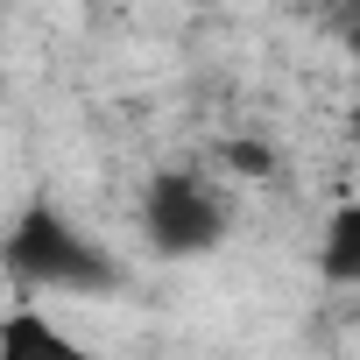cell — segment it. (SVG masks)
Instances as JSON below:
<instances>
[{
  "label": "cell",
  "mask_w": 360,
  "mask_h": 360,
  "mask_svg": "<svg viewBox=\"0 0 360 360\" xmlns=\"http://www.w3.org/2000/svg\"><path fill=\"white\" fill-rule=\"evenodd\" d=\"M0 276L22 297H113L127 283V269L113 262V248H99V233H85L64 205L36 198L22 205V219L0 240Z\"/></svg>",
  "instance_id": "obj_1"
},
{
  "label": "cell",
  "mask_w": 360,
  "mask_h": 360,
  "mask_svg": "<svg viewBox=\"0 0 360 360\" xmlns=\"http://www.w3.org/2000/svg\"><path fill=\"white\" fill-rule=\"evenodd\" d=\"M134 226L155 262H205L233 233V191L205 169H155L134 198Z\"/></svg>",
  "instance_id": "obj_2"
},
{
  "label": "cell",
  "mask_w": 360,
  "mask_h": 360,
  "mask_svg": "<svg viewBox=\"0 0 360 360\" xmlns=\"http://www.w3.org/2000/svg\"><path fill=\"white\" fill-rule=\"evenodd\" d=\"M85 346L43 318V304H22L15 318H0V360H78Z\"/></svg>",
  "instance_id": "obj_3"
},
{
  "label": "cell",
  "mask_w": 360,
  "mask_h": 360,
  "mask_svg": "<svg viewBox=\"0 0 360 360\" xmlns=\"http://www.w3.org/2000/svg\"><path fill=\"white\" fill-rule=\"evenodd\" d=\"M318 269H325L332 290H353V283H360V205H353V198L332 205V226H325V255H318Z\"/></svg>",
  "instance_id": "obj_4"
}]
</instances>
